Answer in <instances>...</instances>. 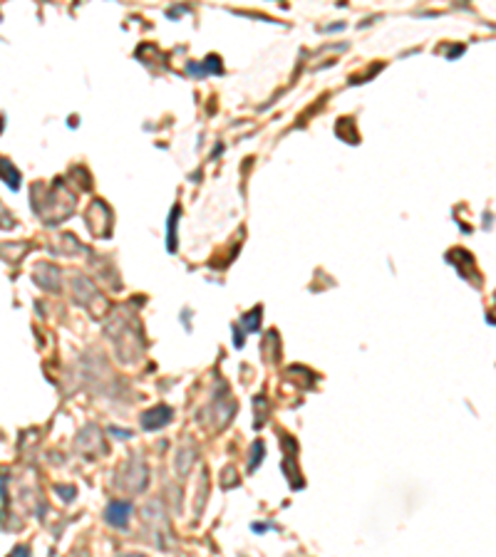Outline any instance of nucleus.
I'll return each mask as SVG.
<instances>
[{
    "label": "nucleus",
    "mask_w": 496,
    "mask_h": 557,
    "mask_svg": "<svg viewBox=\"0 0 496 557\" xmlns=\"http://www.w3.org/2000/svg\"><path fill=\"white\" fill-rule=\"evenodd\" d=\"M124 513H129V508L127 505H122V503H112L109 505V510H107V515H109V520H112L114 525H124Z\"/></svg>",
    "instance_id": "obj_1"
},
{
    "label": "nucleus",
    "mask_w": 496,
    "mask_h": 557,
    "mask_svg": "<svg viewBox=\"0 0 496 557\" xmlns=\"http://www.w3.org/2000/svg\"><path fill=\"white\" fill-rule=\"evenodd\" d=\"M25 555H28V550H25V547H17V550L13 552V557H25Z\"/></svg>",
    "instance_id": "obj_2"
}]
</instances>
